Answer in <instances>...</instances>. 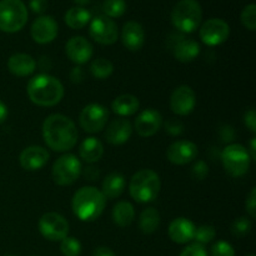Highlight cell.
I'll use <instances>...</instances> for the list:
<instances>
[{"instance_id":"cell-1","label":"cell","mask_w":256,"mask_h":256,"mask_svg":"<svg viewBox=\"0 0 256 256\" xmlns=\"http://www.w3.org/2000/svg\"><path fill=\"white\" fill-rule=\"evenodd\" d=\"M42 138L50 149L64 152L76 145L78 129L68 116L52 114L42 122Z\"/></svg>"},{"instance_id":"cell-2","label":"cell","mask_w":256,"mask_h":256,"mask_svg":"<svg viewBox=\"0 0 256 256\" xmlns=\"http://www.w3.org/2000/svg\"><path fill=\"white\" fill-rule=\"evenodd\" d=\"M28 96L39 106H54L64 96V86L59 79L48 74H39L28 82Z\"/></svg>"},{"instance_id":"cell-3","label":"cell","mask_w":256,"mask_h":256,"mask_svg":"<svg viewBox=\"0 0 256 256\" xmlns=\"http://www.w3.org/2000/svg\"><path fill=\"white\" fill-rule=\"evenodd\" d=\"M106 205V198L99 189L85 186L78 190L72 196V206L75 216L82 222H92L102 214Z\"/></svg>"},{"instance_id":"cell-4","label":"cell","mask_w":256,"mask_h":256,"mask_svg":"<svg viewBox=\"0 0 256 256\" xmlns=\"http://www.w3.org/2000/svg\"><path fill=\"white\" fill-rule=\"evenodd\" d=\"M162 188L160 178L154 170L142 169L132 175L130 179L129 192L132 199L138 202H154Z\"/></svg>"},{"instance_id":"cell-5","label":"cell","mask_w":256,"mask_h":256,"mask_svg":"<svg viewBox=\"0 0 256 256\" xmlns=\"http://www.w3.org/2000/svg\"><path fill=\"white\" fill-rule=\"evenodd\" d=\"M202 10L196 0H180L172 12V22L179 32L189 34L202 24Z\"/></svg>"},{"instance_id":"cell-6","label":"cell","mask_w":256,"mask_h":256,"mask_svg":"<svg viewBox=\"0 0 256 256\" xmlns=\"http://www.w3.org/2000/svg\"><path fill=\"white\" fill-rule=\"evenodd\" d=\"M28 22V9L22 0L0 2V30L4 32H20Z\"/></svg>"},{"instance_id":"cell-7","label":"cell","mask_w":256,"mask_h":256,"mask_svg":"<svg viewBox=\"0 0 256 256\" xmlns=\"http://www.w3.org/2000/svg\"><path fill=\"white\" fill-rule=\"evenodd\" d=\"M222 162L225 170L234 178L242 176L250 168V155L248 149L240 144H230L222 150Z\"/></svg>"},{"instance_id":"cell-8","label":"cell","mask_w":256,"mask_h":256,"mask_svg":"<svg viewBox=\"0 0 256 256\" xmlns=\"http://www.w3.org/2000/svg\"><path fill=\"white\" fill-rule=\"evenodd\" d=\"M82 162L75 155H62L52 165V179L60 186L72 185L82 174Z\"/></svg>"},{"instance_id":"cell-9","label":"cell","mask_w":256,"mask_h":256,"mask_svg":"<svg viewBox=\"0 0 256 256\" xmlns=\"http://www.w3.org/2000/svg\"><path fill=\"white\" fill-rule=\"evenodd\" d=\"M39 232L50 242H62L69 234V222L58 212H46L39 220Z\"/></svg>"},{"instance_id":"cell-10","label":"cell","mask_w":256,"mask_h":256,"mask_svg":"<svg viewBox=\"0 0 256 256\" xmlns=\"http://www.w3.org/2000/svg\"><path fill=\"white\" fill-rule=\"evenodd\" d=\"M109 120V112L100 104H89L80 112V126L90 134L99 132L106 126Z\"/></svg>"},{"instance_id":"cell-11","label":"cell","mask_w":256,"mask_h":256,"mask_svg":"<svg viewBox=\"0 0 256 256\" xmlns=\"http://www.w3.org/2000/svg\"><path fill=\"white\" fill-rule=\"evenodd\" d=\"M89 32L90 36L102 45H112L119 36L118 25L105 15H99L92 20Z\"/></svg>"},{"instance_id":"cell-12","label":"cell","mask_w":256,"mask_h":256,"mask_svg":"<svg viewBox=\"0 0 256 256\" xmlns=\"http://www.w3.org/2000/svg\"><path fill=\"white\" fill-rule=\"evenodd\" d=\"M229 24L218 18L206 20L200 28V39L209 46H216L225 42L229 38Z\"/></svg>"},{"instance_id":"cell-13","label":"cell","mask_w":256,"mask_h":256,"mask_svg":"<svg viewBox=\"0 0 256 256\" xmlns=\"http://www.w3.org/2000/svg\"><path fill=\"white\" fill-rule=\"evenodd\" d=\"M58 22L49 15H42L34 20L32 25V38L38 44H49L58 36Z\"/></svg>"},{"instance_id":"cell-14","label":"cell","mask_w":256,"mask_h":256,"mask_svg":"<svg viewBox=\"0 0 256 256\" xmlns=\"http://www.w3.org/2000/svg\"><path fill=\"white\" fill-rule=\"evenodd\" d=\"M196 104V95L188 85H182L172 92L170 98V108L176 115H189Z\"/></svg>"},{"instance_id":"cell-15","label":"cell","mask_w":256,"mask_h":256,"mask_svg":"<svg viewBox=\"0 0 256 256\" xmlns=\"http://www.w3.org/2000/svg\"><path fill=\"white\" fill-rule=\"evenodd\" d=\"M162 125V116L158 110L145 109L135 119V130L142 138H149L156 134Z\"/></svg>"},{"instance_id":"cell-16","label":"cell","mask_w":256,"mask_h":256,"mask_svg":"<svg viewBox=\"0 0 256 256\" xmlns=\"http://www.w3.org/2000/svg\"><path fill=\"white\" fill-rule=\"evenodd\" d=\"M198 146L188 140L175 142L166 150V158L175 165H185L192 162L198 156Z\"/></svg>"},{"instance_id":"cell-17","label":"cell","mask_w":256,"mask_h":256,"mask_svg":"<svg viewBox=\"0 0 256 256\" xmlns=\"http://www.w3.org/2000/svg\"><path fill=\"white\" fill-rule=\"evenodd\" d=\"M65 52L72 62L78 65L85 64L92 56V45L82 36H72L65 45Z\"/></svg>"},{"instance_id":"cell-18","label":"cell","mask_w":256,"mask_h":256,"mask_svg":"<svg viewBox=\"0 0 256 256\" xmlns=\"http://www.w3.org/2000/svg\"><path fill=\"white\" fill-rule=\"evenodd\" d=\"M49 158L50 155L46 149H44L42 146H38V145H32V146L22 150L19 160L22 169L28 170V172H36L45 166Z\"/></svg>"},{"instance_id":"cell-19","label":"cell","mask_w":256,"mask_h":256,"mask_svg":"<svg viewBox=\"0 0 256 256\" xmlns=\"http://www.w3.org/2000/svg\"><path fill=\"white\" fill-rule=\"evenodd\" d=\"M132 134V122L125 118H118L106 126L105 139L112 145H122L130 139Z\"/></svg>"},{"instance_id":"cell-20","label":"cell","mask_w":256,"mask_h":256,"mask_svg":"<svg viewBox=\"0 0 256 256\" xmlns=\"http://www.w3.org/2000/svg\"><path fill=\"white\" fill-rule=\"evenodd\" d=\"M122 44L130 52H138L145 42V32L142 24L138 22H128L122 32Z\"/></svg>"},{"instance_id":"cell-21","label":"cell","mask_w":256,"mask_h":256,"mask_svg":"<svg viewBox=\"0 0 256 256\" xmlns=\"http://www.w3.org/2000/svg\"><path fill=\"white\" fill-rule=\"evenodd\" d=\"M195 225L186 218H178L169 225V238L176 244H186L194 239Z\"/></svg>"},{"instance_id":"cell-22","label":"cell","mask_w":256,"mask_h":256,"mask_svg":"<svg viewBox=\"0 0 256 256\" xmlns=\"http://www.w3.org/2000/svg\"><path fill=\"white\" fill-rule=\"evenodd\" d=\"M172 50L176 60L182 62H190L196 59L198 55L200 54V45L195 40L180 35L172 42Z\"/></svg>"},{"instance_id":"cell-23","label":"cell","mask_w":256,"mask_h":256,"mask_svg":"<svg viewBox=\"0 0 256 256\" xmlns=\"http://www.w3.org/2000/svg\"><path fill=\"white\" fill-rule=\"evenodd\" d=\"M8 69L12 75H16V76H29L36 69V62L30 55L18 52L9 58Z\"/></svg>"},{"instance_id":"cell-24","label":"cell","mask_w":256,"mask_h":256,"mask_svg":"<svg viewBox=\"0 0 256 256\" xmlns=\"http://www.w3.org/2000/svg\"><path fill=\"white\" fill-rule=\"evenodd\" d=\"M79 154L84 162L94 164V162H99L104 155V146H102V142L96 138H86L80 145Z\"/></svg>"},{"instance_id":"cell-25","label":"cell","mask_w":256,"mask_h":256,"mask_svg":"<svg viewBox=\"0 0 256 256\" xmlns=\"http://www.w3.org/2000/svg\"><path fill=\"white\" fill-rule=\"evenodd\" d=\"M140 102L136 96L132 94H122L115 98L112 104V109L119 116H130L139 110Z\"/></svg>"},{"instance_id":"cell-26","label":"cell","mask_w":256,"mask_h":256,"mask_svg":"<svg viewBox=\"0 0 256 256\" xmlns=\"http://www.w3.org/2000/svg\"><path fill=\"white\" fill-rule=\"evenodd\" d=\"M125 179L119 172H112L102 182V195L108 199H116L124 192Z\"/></svg>"},{"instance_id":"cell-27","label":"cell","mask_w":256,"mask_h":256,"mask_svg":"<svg viewBox=\"0 0 256 256\" xmlns=\"http://www.w3.org/2000/svg\"><path fill=\"white\" fill-rule=\"evenodd\" d=\"M90 19H92V14H90L89 10L82 6L70 8L64 16L68 26L74 30H79L86 26V24H89Z\"/></svg>"},{"instance_id":"cell-28","label":"cell","mask_w":256,"mask_h":256,"mask_svg":"<svg viewBox=\"0 0 256 256\" xmlns=\"http://www.w3.org/2000/svg\"><path fill=\"white\" fill-rule=\"evenodd\" d=\"M135 210L129 202H120L112 209V220L120 228H126L134 222Z\"/></svg>"},{"instance_id":"cell-29","label":"cell","mask_w":256,"mask_h":256,"mask_svg":"<svg viewBox=\"0 0 256 256\" xmlns=\"http://www.w3.org/2000/svg\"><path fill=\"white\" fill-rule=\"evenodd\" d=\"M160 225V214L154 208H148L140 214L139 228L144 234H152Z\"/></svg>"},{"instance_id":"cell-30","label":"cell","mask_w":256,"mask_h":256,"mask_svg":"<svg viewBox=\"0 0 256 256\" xmlns=\"http://www.w3.org/2000/svg\"><path fill=\"white\" fill-rule=\"evenodd\" d=\"M90 72H92L94 78L99 80H104L108 79L112 74L114 66H112V62L110 60L105 59V58H98L90 65Z\"/></svg>"},{"instance_id":"cell-31","label":"cell","mask_w":256,"mask_h":256,"mask_svg":"<svg viewBox=\"0 0 256 256\" xmlns=\"http://www.w3.org/2000/svg\"><path fill=\"white\" fill-rule=\"evenodd\" d=\"M105 16L120 18L126 12V2L125 0H105L102 4Z\"/></svg>"},{"instance_id":"cell-32","label":"cell","mask_w":256,"mask_h":256,"mask_svg":"<svg viewBox=\"0 0 256 256\" xmlns=\"http://www.w3.org/2000/svg\"><path fill=\"white\" fill-rule=\"evenodd\" d=\"M216 236V230L212 225H202V226L196 228L195 229L194 239L196 244H200L204 246L205 244H209L210 242L214 240V238Z\"/></svg>"},{"instance_id":"cell-33","label":"cell","mask_w":256,"mask_h":256,"mask_svg":"<svg viewBox=\"0 0 256 256\" xmlns=\"http://www.w3.org/2000/svg\"><path fill=\"white\" fill-rule=\"evenodd\" d=\"M60 250L64 256H79L82 254V244L75 238L66 236L62 240Z\"/></svg>"},{"instance_id":"cell-34","label":"cell","mask_w":256,"mask_h":256,"mask_svg":"<svg viewBox=\"0 0 256 256\" xmlns=\"http://www.w3.org/2000/svg\"><path fill=\"white\" fill-rule=\"evenodd\" d=\"M240 19H242V25H244L246 29L254 32L256 29V5L249 4L248 6H245L244 10H242Z\"/></svg>"},{"instance_id":"cell-35","label":"cell","mask_w":256,"mask_h":256,"mask_svg":"<svg viewBox=\"0 0 256 256\" xmlns=\"http://www.w3.org/2000/svg\"><path fill=\"white\" fill-rule=\"evenodd\" d=\"M252 228V222H250L249 219H246V218H239V219H236L232 222V232L234 236L244 238L249 234Z\"/></svg>"},{"instance_id":"cell-36","label":"cell","mask_w":256,"mask_h":256,"mask_svg":"<svg viewBox=\"0 0 256 256\" xmlns=\"http://www.w3.org/2000/svg\"><path fill=\"white\" fill-rule=\"evenodd\" d=\"M212 256H235V250L228 242H218L212 245Z\"/></svg>"},{"instance_id":"cell-37","label":"cell","mask_w":256,"mask_h":256,"mask_svg":"<svg viewBox=\"0 0 256 256\" xmlns=\"http://www.w3.org/2000/svg\"><path fill=\"white\" fill-rule=\"evenodd\" d=\"M208 174H209V168H208L206 162L202 160L195 162L192 169V175L195 180H204Z\"/></svg>"},{"instance_id":"cell-38","label":"cell","mask_w":256,"mask_h":256,"mask_svg":"<svg viewBox=\"0 0 256 256\" xmlns=\"http://www.w3.org/2000/svg\"><path fill=\"white\" fill-rule=\"evenodd\" d=\"M165 130L172 136H179L184 132V125L179 119H169L165 122Z\"/></svg>"},{"instance_id":"cell-39","label":"cell","mask_w":256,"mask_h":256,"mask_svg":"<svg viewBox=\"0 0 256 256\" xmlns=\"http://www.w3.org/2000/svg\"><path fill=\"white\" fill-rule=\"evenodd\" d=\"M180 256H208V252L202 245L194 242V244L185 248Z\"/></svg>"},{"instance_id":"cell-40","label":"cell","mask_w":256,"mask_h":256,"mask_svg":"<svg viewBox=\"0 0 256 256\" xmlns=\"http://www.w3.org/2000/svg\"><path fill=\"white\" fill-rule=\"evenodd\" d=\"M245 206H246L248 214L250 215L252 219H255L256 218V189L252 188V192L248 195L246 202H245Z\"/></svg>"},{"instance_id":"cell-41","label":"cell","mask_w":256,"mask_h":256,"mask_svg":"<svg viewBox=\"0 0 256 256\" xmlns=\"http://www.w3.org/2000/svg\"><path fill=\"white\" fill-rule=\"evenodd\" d=\"M82 174H84V178L88 182H96L100 178V170L98 168L92 166V165H89V166L85 168Z\"/></svg>"},{"instance_id":"cell-42","label":"cell","mask_w":256,"mask_h":256,"mask_svg":"<svg viewBox=\"0 0 256 256\" xmlns=\"http://www.w3.org/2000/svg\"><path fill=\"white\" fill-rule=\"evenodd\" d=\"M29 6L35 14H42L48 8L46 0H30Z\"/></svg>"},{"instance_id":"cell-43","label":"cell","mask_w":256,"mask_h":256,"mask_svg":"<svg viewBox=\"0 0 256 256\" xmlns=\"http://www.w3.org/2000/svg\"><path fill=\"white\" fill-rule=\"evenodd\" d=\"M245 124L246 126L252 130V132H256V112L254 109H250L249 112L245 114Z\"/></svg>"},{"instance_id":"cell-44","label":"cell","mask_w":256,"mask_h":256,"mask_svg":"<svg viewBox=\"0 0 256 256\" xmlns=\"http://www.w3.org/2000/svg\"><path fill=\"white\" fill-rule=\"evenodd\" d=\"M235 136V132L234 129H232V126H229V125H225V126L222 128V130H220V138H222V142H232V139H234Z\"/></svg>"},{"instance_id":"cell-45","label":"cell","mask_w":256,"mask_h":256,"mask_svg":"<svg viewBox=\"0 0 256 256\" xmlns=\"http://www.w3.org/2000/svg\"><path fill=\"white\" fill-rule=\"evenodd\" d=\"M70 79H72V82H74V84H79V82H82V79H84V72H82V68L80 66L74 68V69L72 70V72H70Z\"/></svg>"},{"instance_id":"cell-46","label":"cell","mask_w":256,"mask_h":256,"mask_svg":"<svg viewBox=\"0 0 256 256\" xmlns=\"http://www.w3.org/2000/svg\"><path fill=\"white\" fill-rule=\"evenodd\" d=\"M92 256H116V255H115V252H112V249H109V248L100 246V248H98V249L94 250Z\"/></svg>"},{"instance_id":"cell-47","label":"cell","mask_w":256,"mask_h":256,"mask_svg":"<svg viewBox=\"0 0 256 256\" xmlns=\"http://www.w3.org/2000/svg\"><path fill=\"white\" fill-rule=\"evenodd\" d=\"M8 114H9V112H8V106L2 102V100H0V124H2V122L6 120Z\"/></svg>"},{"instance_id":"cell-48","label":"cell","mask_w":256,"mask_h":256,"mask_svg":"<svg viewBox=\"0 0 256 256\" xmlns=\"http://www.w3.org/2000/svg\"><path fill=\"white\" fill-rule=\"evenodd\" d=\"M250 155V159L256 160V138H252L250 142V150H248Z\"/></svg>"},{"instance_id":"cell-49","label":"cell","mask_w":256,"mask_h":256,"mask_svg":"<svg viewBox=\"0 0 256 256\" xmlns=\"http://www.w3.org/2000/svg\"><path fill=\"white\" fill-rule=\"evenodd\" d=\"M46 62H50L49 58L42 56V59H40V62H39L40 69H42V70H49L50 69V65H46Z\"/></svg>"},{"instance_id":"cell-50","label":"cell","mask_w":256,"mask_h":256,"mask_svg":"<svg viewBox=\"0 0 256 256\" xmlns=\"http://www.w3.org/2000/svg\"><path fill=\"white\" fill-rule=\"evenodd\" d=\"M92 0H74V2H76V4H79L80 6H84V5H88L90 4Z\"/></svg>"},{"instance_id":"cell-51","label":"cell","mask_w":256,"mask_h":256,"mask_svg":"<svg viewBox=\"0 0 256 256\" xmlns=\"http://www.w3.org/2000/svg\"><path fill=\"white\" fill-rule=\"evenodd\" d=\"M6 256H15V255H6Z\"/></svg>"},{"instance_id":"cell-52","label":"cell","mask_w":256,"mask_h":256,"mask_svg":"<svg viewBox=\"0 0 256 256\" xmlns=\"http://www.w3.org/2000/svg\"><path fill=\"white\" fill-rule=\"evenodd\" d=\"M248 256H255V255H252H252H248Z\"/></svg>"}]
</instances>
